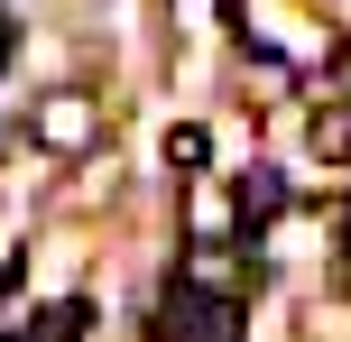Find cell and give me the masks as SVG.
Here are the masks:
<instances>
[{
	"instance_id": "obj_9",
	"label": "cell",
	"mask_w": 351,
	"mask_h": 342,
	"mask_svg": "<svg viewBox=\"0 0 351 342\" xmlns=\"http://www.w3.org/2000/svg\"><path fill=\"white\" fill-rule=\"evenodd\" d=\"M10 47H19V28H10V19H0V65H10Z\"/></svg>"
},
{
	"instance_id": "obj_4",
	"label": "cell",
	"mask_w": 351,
	"mask_h": 342,
	"mask_svg": "<svg viewBox=\"0 0 351 342\" xmlns=\"http://www.w3.org/2000/svg\"><path fill=\"white\" fill-rule=\"evenodd\" d=\"M84 333H93L84 296H56V306H37V324H28V342H84Z\"/></svg>"
},
{
	"instance_id": "obj_3",
	"label": "cell",
	"mask_w": 351,
	"mask_h": 342,
	"mask_svg": "<svg viewBox=\"0 0 351 342\" xmlns=\"http://www.w3.org/2000/svg\"><path fill=\"white\" fill-rule=\"evenodd\" d=\"M241 222H250V213H241V195H222V185H185V232L204 241V250H222Z\"/></svg>"
},
{
	"instance_id": "obj_6",
	"label": "cell",
	"mask_w": 351,
	"mask_h": 342,
	"mask_svg": "<svg viewBox=\"0 0 351 342\" xmlns=\"http://www.w3.org/2000/svg\"><path fill=\"white\" fill-rule=\"evenodd\" d=\"M204 158H213V130H204V121H176V130H167V167L204 176Z\"/></svg>"
},
{
	"instance_id": "obj_5",
	"label": "cell",
	"mask_w": 351,
	"mask_h": 342,
	"mask_svg": "<svg viewBox=\"0 0 351 342\" xmlns=\"http://www.w3.org/2000/svg\"><path fill=\"white\" fill-rule=\"evenodd\" d=\"M305 148H315L324 167H342V158H351V111H342V102L315 111V121H305Z\"/></svg>"
},
{
	"instance_id": "obj_2",
	"label": "cell",
	"mask_w": 351,
	"mask_h": 342,
	"mask_svg": "<svg viewBox=\"0 0 351 342\" xmlns=\"http://www.w3.org/2000/svg\"><path fill=\"white\" fill-rule=\"evenodd\" d=\"M28 139L47 148V158H84V148L102 139V111H93L84 93H47V102H37V121H28Z\"/></svg>"
},
{
	"instance_id": "obj_1",
	"label": "cell",
	"mask_w": 351,
	"mask_h": 342,
	"mask_svg": "<svg viewBox=\"0 0 351 342\" xmlns=\"http://www.w3.org/2000/svg\"><path fill=\"white\" fill-rule=\"evenodd\" d=\"M158 342H241V306L194 287V278H176L158 296Z\"/></svg>"
},
{
	"instance_id": "obj_7",
	"label": "cell",
	"mask_w": 351,
	"mask_h": 342,
	"mask_svg": "<svg viewBox=\"0 0 351 342\" xmlns=\"http://www.w3.org/2000/svg\"><path fill=\"white\" fill-rule=\"evenodd\" d=\"M278 204H287V185L268 176V167H250V176H241V213H250V222H268Z\"/></svg>"
},
{
	"instance_id": "obj_8",
	"label": "cell",
	"mask_w": 351,
	"mask_h": 342,
	"mask_svg": "<svg viewBox=\"0 0 351 342\" xmlns=\"http://www.w3.org/2000/svg\"><path fill=\"white\" fill-rule=\"evenodd\" d=\"M10 287H19V259H10V250H0V296H10Z\"/></svg>"
}]
</instances>
